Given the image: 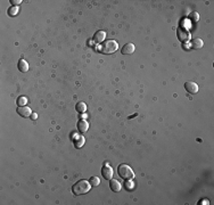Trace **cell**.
Wrapping results in <instances>:
<instances>
[{
  "mask_svg": "<svg viewBox=\"0 0 214 205\" xmlns=\"http://www.w3.org/2000/svg\"><path fill=\"white\" fill-rule=\"evenodd\" d=\"M77 130L80 131V132H87L89 129V123L88 121L85 120H80L79 122H77Z\"/></svg>",
  "mask_w": 214,
  "mask_h": 205,
  "instance_id": "10",
  "label": "cell"
},
{
  "mask_svg": "<svg viewBox=\"0 0 214 205\" xmlns=\"http://www.w3.org/2000/svg\"><path fill=\"white\" fill-rule=\"evenodd\" d=\"M91 188V185L88 180H80L75 182L72 187V191H73L74 195L76 196H80V195H84L87 194Z\"/></svg>",
  "mask_w": 214,
  "mask_h": 205,
  "instance_id": "1",
  "label": "cell"
},
{
  "mask_svg": "<svg viewBox=\"0 0 214 205\" xmlns=\"http://www.w3.org/2000/svg\"><path fill=\"white\" fill-rule=\"evenodd\" d=\"M102 176L104 179H106V180H111V179H112L113 169L107 164V163H105V165L102 168Z\"/></svg>",
  "mask_w": 214,
  "mask_h": 205,
  "instance_id": "5",
  "label": "cell"
},
{
  "mask_svg": "<svg viewBox=\"0 0 214 205\" xmlns=\"http://www.w3.org/2000/svg\"><path fill=\"white\" fill-rule=\"evenodd\" d=\"M75 110H76V112H79V113H84L85 110H87V105H85V102H77L76 105H75Z\"/></svg>",
  "mask_w": 214,
  "mask_h": 205,
  "instance_id": "14",
  "label": "cell"
},
{
  "mask_svg": "<svg viewBox=\"0 0 214 205\" xmlns=\"http://www.w3.org/2000/svg\"><path fill=\"white\" fill-rule=\"evenodd\" d=\"M89 182H90V185H91L92 187H97L99 184H100V180H99V178L98 177H91L90 179H89Z\"/></svg>",
  "mask_w": 214,
  "mask_h": 205,
  "instance_id": "16",
  "label": "cell"
},
{
  "mask_svg": "<svg viewBox=\"0 0 214 205\" xmlns=\"http://www.w3.org/2000/svg\"><path fill=\"white\" fill-rule=\"evenodd\" d=\"M11 5H13V6H15V7H16V6H18V5L21 4L22 0H11Z\"/></svg>",
  "mask_w": 214,
  "mask_h": 205,
  "instance_id": "21",
  "label": "cell"
},
{
  "mask_svg": "<svg viewBox=\"0 0 214 205\" xmlns=\"http://www.w3.org/2000/svg\"><path fill=\"white\" fill-rule=\"evenodd\" d=\"M18 115H21L22 117H28L32 115V111L30 107L28 106H20L17 108Z\"/></svg>",
  "mask_w": 214,
  "mask_h": 205,
  "instance_id": "7",
  "label": "cell"
},
{
  "mask_svg": "<svg viewBox=\"0 0 214 205\" xmlns=\"http://www.w3.org/2000/svg\"><path fill=\"white\" fill-rule=\"evenodd\" d=\"M185 88H186L187 91L189 92V94H191V95H195V94L198 92V85L193 81L186 82V83H185Z\"/></svg>",
  "mask_w": 214,
  "mask_h": 205,
  "instance_id": "6",
  "label": "cell"
},
{
  "mask_svg": "<svg viewBox=\"0 0 214 205\" xmlns=\"http://www.w3.org/2000/svg\"><path fill=\"white\" fill-rule=\"evenodd\" d=\"M37 117H38V115H37V114H32V119H33V120H34V119H37Z\"/></svg>",
  "mask_w": 214,
  "mask_h": 205,
  "instance_id": "22",
  "label": "cell"
},
{
  "mask_svg": "<svg viewBox=\"0 0 214 205\" xmlns=\"http://www.w3.org/2000/svg\"><path fill=\"white\" fill-rule=\"evenodd\" d=\"M117 48H119V45H117L116 41H114V40H108V41H106V42H104L102 45L100 51H102L103 54H105V55H111V54L115 53L116 50H117Z\"/></svg>",
  "mask_w": 214,
  "mask_h": 205,
  "instance_id": "3",
  "label": "cell"
},
{
  "mask_svg": "<svg viewBox=\"0 0 214 205\" xmlns=\"http://www.w3.org/2000/svg\"><path fill=\"white\" fill-rule=\"evenodd\" d=\"M17 67H18V70H20L21 72H23V73H25V72L28 71V64L25 59H20V60H18Z\"/></svg>",
  "mask_w": 214,
  "mask_h": 205,
  "instance_id": "13",
  "label": "cell"
},
{
  "mask_svg": "<svg viewBox=\"0 0 214 205\" xmlns=\"http://www.w3.org/2000/svg\"><path fill=\"white\" fill-rule=\"evenodd\" d=\"M134 50H136V46H134L133 43H125V45L123 46L121 53H122L123 55H131V54L134 53Z\"/></svg>",
  "mask_w": 214,
  "mask_h": 205,
  "instance_id": "8",
  "label": "cell"
},
{
  "mask_svg": "<svg viewBox=\"0 0 214 205\" xmlns=\"http://www.w3.org/2000/svg\"><path fill=\"white\" fill-rule=\"evenodd\" d=\"M106 38V32L104 31H97L94 36V42L95 43H102Z\"/></svg>",
  "mask_w": 214,
  "mask_h": 205,
  "instance_id": "9",
  "label": "cell"
},
{
  "mask_svg": "<svg viewBox=\"0 0 214 205\" xmlns=\"http://www.w3.org/2000/svg\"><path fill=\"white\" fill-rule=\"evenodd\" d=\"M190 45H191V48H193V49H200V48H203L204 42L202 39L196 38V39L191 40V43H190Z\"/></svg>",
  "mask_w": 214,
  "mask_h": 205,
  "instance_id": "12",
  "label": "cell"
},
{
  "mask_svg": "<svg viewBox=\"0 0 214 205\" xmlns=\"http://www.w3.org/2000/svg\"><path fill=\"white\" fill-rule=\"evenodd\" d=\"M8 14L11 15V16H15V15L18 14V8L15 7V6H13L11 8H9L8 9Z\"/></svg>",
  "mask_w": 214,
  "mask_h": 205,
  "instance_id": "19",
  "label": "cell"
},
{
  "mask_svg": "<svg viewBox=\"0 0 214 205\" xmlns=\"http://www.w3.org/2000/svg\"><path fill=\"white\" fill-rule=\"evenodd\" d=\"M117 173L124 180H131L134 177V172L128 164H121L117 168Z\"/></svg>",
  "mask_w": 214,
  "mask_h": 205,
  "instance_id": "2",
  "label": "cell"
},
{
  "mask_svg": "<svg viewBox=\"0 0 214 205\" xmlns=\"http://www.w3.org/2000/svg\"><path fill=\"white\" fill-rule=\"evenodd\" d=\"M83 144H84V138L82 137V136H80L79 138H76V140L74 142V145H75V147H76V148H80V147L83 145Z\"/></svg>",
  "mask_w": 214,
  "mask_h": 205,
  "instance_id": "18",
  "label": "cell"
},
{
  "mask_svg": "<svg viewBox=\"0 0 214 205\" xmlns=\"http://www.w3.org/2000/svg\"><path fill=\"white\" fill-rule=\"evenodd\" d=\"M189 20L193 22H198L199 21V14L197 11H191L189 14Z\"/></svg>",
  "mask_w": 214,
  "mask_h": 205,
  "instance_id": "17",
  "label": "cell"
},
{
  "mask_svg": "<svg viewBox=\"0 0 214 205\" xmlns=\"http://www.w3.org/2000/svg\"><path fill=\"white\" fill-rule=\"evenodd\" d=\"M18 105V107L20 106H25L26 104H28V99H26V97H24V96H21V97H18L17 98V102H16Z\"/></svg>",
  "mask_w": 214,
  "mask_h": 205,
  "instance_id": "15",
  "label": "cell"
},
{
  "mask_svg": "<svg viewBox=\"0 0 214 205\" xmlns=\"http://www.w3.org/2000/svg\"><path fill=\"white\" fill-rule=\"evenodd\" d=\"M177 34H178V39H179L180 41H182V42L189 41L190 38H191V34H190V32L188 31L186 28H183V26H181V28H178V31H177Z\"/></svg>",
  "mask_w": 214,
  "mask_h": 205,
  "instance_id": "4",
  "label": "cell"
},
{
  "mask_svg": "<svg viewBox=\"0 0 214 205\" xmlns=\"http://www.w3.org/2000/svg\"><path fill=\"white\" fill-rule=\"evenodd\" d=\"M133 186H134V184L132 182V181H130V180H126V184H125V188L128 189V190H131L132 188H133Z\"/></svg>",
  "mask_w": 214,
  "mask_h": 205,
  "instance_id": "20",
  "label": "cell"
},
{
  "mask_svg": "<svg viewBox=\"0 0 214 205\" xmlns=\"http://www.w3.org/2000/svg\"><path fill=\"white\" fill-rule=\"evenodd\" d=\"M109 187H111V189H112V191H114V193H119L120 190H121V184H120V181H117L116 179H113V180H111V182H109Z\"/></svg>",
  "mask_w": 214,
  "mask_h": 205,
  "instance_id": "11",
  "label": "cell"
}]
</instances>
